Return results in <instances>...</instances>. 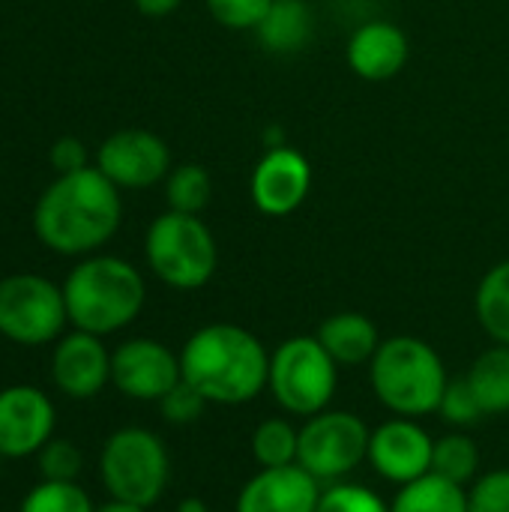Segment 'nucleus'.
<instances>
[{
	"label": "nucleus",
	"instance_id": "1",
	"mask_svg": "<svg viewBox=\"0 0 509 512\" xmlns=\"http://www.w3.org/2000/svg\"><path fill=\"white\" fill-rule=\"evenodd\" d=\"M120 222V189L96 165L57 174L33 207V231L57 255H90L102 249Z\"/></svg>",
	"mask_w": 509,
	"mask_h": 512
},
{
	"label": "nucleus",
	"instance_id": "2",
	"mask_svg": "<svg viewBox=\"0 0 509 512\" xmlns=\"http://www.w3.org/2000/svg\"><path fill=\"white\" fill-rule=\"evenodd\" d=\"M183 381L210 405H246L267 390L270 354L264 342L240 324H204L180 351Z\"/></svg>",
	"mask_w": 509,
	"mask_h": 512
},
{
	"label": "nucleus",
	"instance_id": "3",
	"mask_svg": "<svg viewBox=\"0 0 509 512\" xmlns=\"http://www.w3.org/2000/svg\"><path fill=\"white\" fill-rule=\"evenodd\" d=\"M63 300L72 330L108 336L141 315L147 285L135 264L114 255H93L69 270Z\"/></svg>",
	"mask_w": 509,
	"mask_h": 512
},
{
	"label": "nucleus",
	"instance_id": "4",
	"mask_svg": "<svg viewBox=\"0 0 509 512\" xmlns=\"http://www.w3.org/2000/svg\"><path fill=\"white\" fill-rule=\"evenodd\" d=\"M369 381L375 399L396 417L438 414L444 390L450 384L441 354L417 336L384 339L369 363Z\"/></svg>",
	"mask_w": 509,
	"mask_h": 512
},
{
	"label": "nucleus",
	"instance_id": "5",
	"mask_svg": "<svg viewBox=\"0 0 509 512\" xmlns=\"http://www.w3.org/2000/svg\"><path fill=\"white\" fill-rule=\"evenodd\" d=\"M144 258L159 282L174 291L204 288L219 267V243L201 216L165 210L144 234Z\"/></svg>",
	"mask_w": 509,
	"mask_h": 512
},
{
	"label": "nucleus",
	"instance_id": "6",
	"mask_svg": "<svg viewBox=\"0 0 509 512\" xmlns=\"http://www.w3.org/2000/svg\"><path fill=\"white\" fill-rule=\"evenodd\" d=\"M267 390L291 417H315L330 408L339 390V363L318 336H291L270 354Z\"/></svg>",
	"mask_w": 509,
	"mask_h": 512
},
{
	"label": "nucleus",
	"instance_id": "7",
	"mask_svg": "<svg viewBox=\"0 0 509 512\" xmlns=\"http://www.w3.org/2000/svg\"><path fill=\"white\" fill-rule=\"evenodd\" d=\"M99 477L111 498L153 507L171 480V456L150 429L126 426L108 435L99 453Z\"/></svg>",
	"mask_w": 509,
	"mask_h": 512
},
{
	"label": "nucleus",
	"instance_id": "8",
	"mask_svg": "<svg viewBox=\"0 0 509 512\" xmlns=\"http://www.w3.org/2000/svg\"><path fill=\"white\" fill-rule=\"evenodd\" d=\"M69 324L63 288L36 273L0 279V336L15 345H48Z\"/></svg>",
	"mask_w": 509,
	"mask_h": 512
},
{
	"label": "nucleus",
	"instance_id": "9",
	"mask_svg": "<svg viewBox=\"0 0 509 512\" xmlns=\"http://www.w3.org/2000/svg\"><path fill=\"white\" fill-rule=\"evenodd\" d=\"M372 429L354 411H321L300 429L297 465L318 483H339L369 459Z\"/></svg>",
	"mask_w": 509,
	"mask_h": 512
},
{
	"label": "nucleus",
	"instance_id": "10",
	"mask_svg": "<svg viewBox=\"0 0 509 512\" xmlns=\"http://www.w3.org/2000/svg\"><path fill=\"white\" fill-rule=\"evenodd\" d=\"M96 168L117 189H150L171 174V150L156 132L120 129L99 144Z\"/></svg>",
	"mask_w": 509,
	"mask_h": 512
},
{
	"label": "nucleus",
	"instance_id": "11",
	"mask_svg": "<svg viewBox=\"0 0 509 512\" xmlns=\"http://www.w3.org/2000/svg\"><path fill=\"white\" fill-rule=\"evenodd\" d=\"M180 381V354L156 339H129L111 354V384L135 402H159Z\"/></svg>",
	"mask_w": 509,
	"mask_h": 512
},
{
	"label": "nucleus",
	"instance_id": "12",
	"mask_svg": "<svg viewBox=\"0 0 509 512\" xmlns=\"http://www.w3.org/2000/svg\"><path fill=\"white\" fill-rule=\"evenodd\" d=\"M312 180H315L312 165L297 147L291 144L267 147L249 180L252 204L273 219L291 216L309 198Z\"/></svg>",
	"mask_w": 509,
	"mask_h": 512
},
{
	"label": "nucleus",
	"instance_id": "13",
	"mask_svg": "<svg viewBox=\"0 0 509 512\" xmlns=\"http://www.w3.org/2000/svg\"><path fill=\"white\" fill-rule=\"evenodd\" d=\"M435 441L432 435L408 417H396L372 429L369 441V465L387 483L405 486L426 474H432Z\"/></svg>",
	"mask_w": 509,
	"mask_h": 512
},
{
	"label": "nucleus",
	"instance_id": "14",
	"mask_svg": "<svg viewBox=\"0 0 509 512\" xmlns=\"http://www.w3.org/2000/svg\"><path fill=\"white\" fill-rule=\"evenodd\" d=\"M57 411L51 399L30 384H12L0 390V456L27 459L36 456L54 435Z\"/></svg>",
	"mask_w": 509,
	"mask_h": 512
},
{
	"label": "nucleus",
	"instance_id": "15",
	"mask_svg": "<svg viewBox=\"0 0 509 512\" xmlns=\"http://www.w3.org/2000/svg\"><path fill=\"white\" fill-rule=\"evenodd\" d=\"M51 381L75 402L99 396L111 384V351L102 345V336L84 330L63 333L51 351Z\"/></svg>",
	"mask_w": 509,
	"mask_h": 512
},
{
	"label": "nucleus",
	"instance_id": "16",
	"mask_svg": "<svg viewBox=\"0 0 509 512\" xmlns=\"http://www.w3.org/2000/svg\"><path fill=\"white\" fill-rule=\"evenodd\" d=\"M321 483L300 465L261 468L237 495L234 512H315Z\"/></svg>",
	"mask_w": 509,
	"mask_h": 512
},
{
	"label": "nucleus",
	"instance_id": "17",
	"mask_svg": "<svg viewBox=\"0 0 509 512\" xmlns=\"http://www.w3.org/2000/svg\"><path fill=\"white\" fill-rule=\"evenodd\" d=\"M345 57L357 78L378 84L396 78L405 69V63L411 60V42L399 24L387 18H372L351 33Z\"/></svg>",
	"mask_w": 509,
	"mask_h": 512
},
{
	"label": "nucleus",
	"instance_id": "18",
	"mask_svg": "<svg viewBox=\"0 0 509 512\" xmlns=\"http://www.w3.org/2000/svg\"><path fill=\"white\" fill-rule=\"evenodd\" d=\"M315 336L339 366L372 363L375 351L381 348V333L375 321L360 312H336L324 318Z\"/></svg>",
	"mask_w": 509,
	"mask_h": 512
},
{
	"label": "nucleus",
	"instance_id": "19",
	"mask_svg": "<svg viewBox=\"0 0 509 512\" xmlns=\"http://www.w3.org/2000/svg\"><path fill=\"white\" fill-rule=\"evenodd\" d=\"M315 36V12L309 0H273L267 18L258 24L255 39L270 54H294Z\"/></svg>",
	"mask_w": 509,
	"mask_h": 512
},
{
	"label": "nucleus",
	"instance_id": "20",
	"mask_svg": "<svg viewBox=\"0 0 509 512\" xmlns=\"http://www.w3.org/2000/svg\"><path fill=\"white\" fill-rule=\"evenodd\" d=\"M390 512H468V492L438 474H426L399 486Z\"/></svg>",
	"mask_w": 509,
	"mask_h": 512
},
{
	"label": "nucleus",
	"instance_id": "21",
	"mask_svg": "<svg viewBox=\"0 0 509 512\" xmlns=\"http://www.w3.org/2000/svg\"><path fill=\"white\" fill-rule=\"evenodd\" d=\"M468 384L477 393L486 417L492 414H507L509 411V345H495L483 351L471 369H468Z\"/></svg>",
	"mask_w": 509,
	"mask_h": 512
},
{
	"label": "nucleus",
	"instance_id": "22",
	"mask_svg": "<svg viewBox=\"0 0 509 512\" xmlns=\"http://www.w3.org/2000/svg\"><path fill=\"white\" fill-rule=\"evenodd\" d=\"M474 312L495 345H509V258L495 264L477 285Z\"/></svg>",
	"mask_w": 509,
	"mask_h": 512
},
{
	"label": "nucleus",
	"instance_id": "23",
	"mask_svg": "<svg viewBox=\"0 0 509 512\" xmlns=\"http://www.w3.org/2000/svg\"><path fill=\"white\" fill-rule=\"evenodd\" d=\"M300 429L285 417L261 420L252 432V456L261 468H288L297 465Z\"/></svg>",
	"mask_w": 509,
	"mask_h": 512
},
{
	"label": "nucleus",
	"instance_id": "24",
	"mask_svg": "<svg viewBox=\"0 0 509 512\" xmlns=\"http://www.w3.org/2000/svg\"><path fill=\"white\" fill-rule=\"evenodd\" d=\"M477 471H480V450L471 435L456 429L435 441L432 474H438L456 486H465V483L477 480Z\"/></svg>",
	"mask_w": 509,
	"mask_h": 512
},
{
	"label": "nucleus",
	"instance_id": "25",
	"mask_svg": "<svg viewBox=\"0 0 509 512\" xmlns=\"http://www.w3.org/2000/svg\"><path fill=\"white\" fill-rule=\"evenodd\" d=\"M210 198H213V177L204 165L186 162V165L171 168V174L165 177L168 210L198 216L210 204Z\"/></svg>",
	"mask_w": 509,
	"mask_h": 512
},
{
	"label": "nucleus",
	"instance_id": "26",
	"mask_svg": "<svg viewBox=\"0 0 509 512\" xmlns=\"http://www.w3.org/2000/svg\"><path fill=\"white\" fill-rule=\"evenodd\" d=\"M18 512H96V507L78 483L42 480L24 495Z\"/></svg>",
	"mask_w": 509,
	"mask_h": 512
},
{
	"label": "nucleus",
	"instance_id": "27",
	"mask_svg": "<svg viewBox=\"0 0 509 512\" xmlns=\"http://www.w3.org/2000/svg\"><path fill=\"white\" fill-rule=\"evenodd\" d=\"M315 512H390V504L378 492H372L360 483L339 480L321 492Z\"/></svg>",
	"mask_w": 509,
	"mask_h": 512
},
{
	"label": "nucleus",
	"instance_id": "28",
	"mask_svg": "<svg viewBox=\"0 0 509 512\" xmlns=\"http://www.w3.org/2000/svg\"><path fill=\"white\" fill-rule=\"evenodd\" d=\"M438 414L444 417V423H450L453 429H471L477 426L486 411L477 399V393L471 390L468 378H459V381H450L447 390H444V399L438 405Z\"/></svg>",
	"mask_w": 509,
	"mask_h": 512
},
{
	"label": "nucleus",
	"instance_id": "29",
	"mask_svg": "<svg viewBox=\"0 0 509 512\" xmlns=\"http://www.w3.org/2000/svg\"><path fill=\"white\" fill-rule=\"evenodd\" d=\"M273 0H207V12L225 30H249L255 33L258 24L267 18Z\"/></svg>",
	"mask_w": 509,
	"mask_h": 512
},
{
	"label": "nucleus",
	"instance_id": "30",
	"mask_svg": "<svg viewBox=\"0 0 509 512\" xmlns=\"http://www.w3.org/2000/svg\"><path fill=\"white\" fill-rule=\"evenodd\" d=\"M42 480L51 483H75V477L81 474V450L66 441V438H51L39 453H36Z\"/></svg>",
	"mask_w": 509,
	"mask_h": 512
},
{
	"label": "nucleus",
	"instance_id": "31",
	"mask_svg": "<svg viewBox=\"0 0 509 512\" xmlns=\"http://www.w3.org/2000/svg\"><path fill=\"white\" fill-rule=\"evenodd\" d=\"M468 512H509V471H486L468 489Z\"/></svg>",
	"mask_w": 509,
	"mask_h": 512
},
{
	"label": "nucleus",
	"instance_id": "32",
	"mask_svg": "<svg viewBox=\"0 0 509 512\" xmlns=\"http://www.w3.org/2000/svg\"><path fill=\"white\" fill-rule=\"evenodd\" d=\"M159 411H162V417L171 423V426H189V423H195L201 414H204V408L210 405L192 384H186V381H180L171 393H165L159 402Z\"/></svg>",
	"mask_w": 509,
	"mask_h": 512
},
{
	"label": "nucleus",
	"instance_id": "33",
	"mask_svg": "<svg viewBox=\"0 0 509 512\" xmlns=\"http://www.w3.org/2000/svg\"><path fill=\"white\" fill-rule=\"evenodd\" d=\"M48 159H51V168H54L57 174H72V171L87 168V147H84V141H78L75 135H63V138H57V141L51 144Z\"/></svg>",
	"mask_w": 509,
	"mask_h": 512
},
{
	"label": "nucleus",
	"instance_id": "34",
	"mask_svg": "<svg viewBox=\"0 0 509 512\" xmlns=\"http://www.w3.org/2000/svg\"><path fill=\"white\" fill-rule=\"evenodd\" d=\"M132 3H135V9H138L141 15H147V18H165V15H171V12H177L183 0H132Z\"/></svg>",
	"mask_w": 509,
	"mask_h": 512
},
{
	"label": "nucleus",
	"instance_id": "35",
	"mask_svg": "<svg viewBox=\"0 0 509 512\" xmlns=\"http://www.w3.org/2000/svg\"><path fill=\"white\" fill-rule=\"evenodd\" d=\"M96 512H147V507H138V504H129V501H105L102 507H96Z\"/></svg>",
	"mask_w": 509,
	"mask_h": 512
},
{
	"label": "nucleus",
	"instance_id": "36",
	"mask_svg": "<svg viewBox=\"0 0 509 512\" xmlns=\"http://www.w3.org/2000/svg\"><path fill=\"white\" fill-rule=\"evenodd\" d=\"M177 512H210V510H207V504H204L201 498H183V501L177 504Z\"/></svg>",
	"mask_w": 509,
	"mask_h": 512
},
{
	"label": "nucleus",
	"instance_id": "37",
	"mask_svg": "<svg viewBox=\"0 0 509 512\" xmlns=\"http://www.w3.org/2000/svg\"><path fill=\"white\" fill-rule=\"evenodd\" d=\"M0 468H3V456H0Z\"/></svg>",
	"mask_w": 509,
	"mask_h": 512
}]
</instances>
